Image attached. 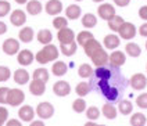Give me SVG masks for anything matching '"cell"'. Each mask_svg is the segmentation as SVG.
<instances>
[{
    "label": "cell",
    "instance_id": "20",
    "mask_svg": "<svg viewBox=\"0 0 147 126\" xmlns=\"http://www.w3.org/2000/svg\"><path fill=\"white\" fill-rule=\"evenodd\" d=\"M67 71H68V67L63 61H56L53 64V67H51V72H53V75L56 76H64L67 74Z\"/></svg>",
    "mask_w": 147,
    "mask_h": 126
},
{
    "label": "cell",
    "instance_id": "48",
    "mask_svg": "<svg viewBox=\"0 0 147 126\" xmlns=\"http://www.w3.org/2000/svg\"><path fill=\"white\" fill-rule=\"evenodd\" d=\"M6 32H7V26H6V24L3 21H0V35L6 34Z\"/></svg>",
    "mask_w": 147,
    "mask_h": 126
},
{
    "label": "cell",
    "instance_id": "30",
    "mask_svg": "<svg viewBox=\"0 0 147 126\" xmlns=\"http://www.w3.org/2000/svg\"><path fill=\"white\" fill-rule=\"evenodd\" d=\"M76 43L72 42V43H68V44H60V50H61V53L64 54V56H67V57H71V56H74L75 54V51H76Z\"/></svg>",
    "mask_w": 147,
    "mask_h": 126
},
{
    "label": "cell",
    "instance_id": "47",
    "mask_svg": "<svg viewBox=\"0 0 147 126\" xmlns=\"http://www.w3.org/2000/svg\"><path fill=\"white\" fill-rule=\"evenodd\" d=\"M139 34L142 35V36H144V38L147 36V22H144V24L139 28Z\"/></svg>",
    "mask_w": 147,
    "mask_h": 126
},
{
    "label": "cell",
    "instance_id": "36",
    "mask_svg": "<svg viewBox=\"0 0 147 126\" xmlns=\"http://www.w3.org/2000/svg\"><path fill=\"white\" fill-rule=\"evenodd\" d=\"M78 74L82 78H92V75L94 72H93V69H92V67H90L89 64H82L81 67L78 68Z\"/></svg>",
    "mask_w": 147,
    "mask_h": 126
},
{
    "label": "cell",
    "instance_id": "10",
    "mask_svg": "<svg viewBox=\"0 0 147 126\" xmlns=\"http://www.w3.org/2000/svg\"><path fill=\"white\" fill-rule=\"evenodd\" d=\"M97 13H98V15H100V18L110 21V19L115 15V9H114L113 4L104 3V4H101V6L97 9Z\"/></svg>",
    "mask_w": 147,
    "mask_h": 126
},
{
    "label": "cell",
    "instance_id": "28",
    "mask_svg": "<svg viewBox=\"0 0 147 126\" xmlns=\"http://www.w3.org/2000/svg\"><path fill=\"white\" fill-rule=\"evenodd\" d=\"M33 79H38V80H42V82H47L49 80V71L46 69V68H38V69H35L33 71Z\"/></svg>",
    "mask_w": 147,
    "mask_h": 126
},
{
    "label": "cell",
    "instance_id": "53",
    "mask_svg": "<svg viewBox=\"0 0 147 126\" xmlns=\"http://www.w3.org/2000/svg\"><path fill=\"white\" fill-rule=\"evenodd\" d=\"M98 126H106V125H98Z\"/></svg>",
    "mask_w": 147,
    "mask_h": 126
},
{
    "label": "cell",
    "instance_id": "52",
    "mask_svg": "<svg viewBox=\"0 0 147 126\" xmlns=\"http://www.w3.org/2000/svg\"><path fill=\"white\" fill-rule=\"evenodd\" d=\"M93 1H96V3H100V1H103V0H93Z\"/></svg>",
    "mask_w": 147,
    "mask_h": 126
},
{
    "label": "cell",
    "instance_id": "16",
    "mask_svg": "<svg viewBox=\"0 0 147 126\" xmlns=\"http://www.w3.org/2000/svg\"><path fill=\"white\" fill-rule=\"evenodd\" d=\"M33 54L31 50H21L20 53H18V57H17V60H18V64H21V65H24V67H26V65H31L33 61Z\"/></svg>",
    "mask_w": 147,
    "mask_h": 126
},
{
    "label": "cell",
    "instance_id": "45",
    "mask_svg": "<svg viewBox=\"0 0 147 126\" xmlns=\"http://www.w3.org/2000/svg\"><path fill=\"white\" fill-rule=\"evenodd\" d=\"M6 126H22V123L18 119H8Z\"/></svg>",
    "mask_w": 147,
    "mask_h": 126
},
{
    "label": "cell",
    "instance_id": "44",
    "mask_svg": "<svg viewBox=\"0 0 147 126\" xmlns=\"http://www.w3.org/2000/svg\"><path fill=\"white\" fill-rule=\"evenodd\" d=\"M139 17L147 21V6H142L139 9Z\"/></svg>",
    "mask_w": 147,
    "mask_h": 126
},
{
    "label": "cell",
    "instance_id": "29",
    "mask_svg": "<svg viewBox=\"0 0 147 126\" xmlns=\"http://www.w3.org/2000/svg\"><path fill=\"white\" fill-rule=\"evenodd\" d=\"M123 22H125V21H123L122 17H119V15H114V17L108 21V26H110V29H111V31L118 32V31H119V28L123 25Z\"/></svg>",
    "mask_w": 147,
    "mask_h": 126
},
{
    "label": "cell",
    "instance_id": "40",
    "mask_svg": "<svg viewBox=\"0 0 147 126\" xmlns=\"http://www.w3.org/2000/svg\"><path fill=\"white\" fill-rule=\"evenodd\" d=\"M136 105L142 109H147V93H142L136 99Z\"/></svg>",
    "mask_w": 147,
    "mask_h": 126
},
{
    "label": "cell",
    "instance_id": "6",
    "mask_svg": "<svg viewBox=\"0 0 147 126\" xmlns=\"http://www.w3.org/2000/svg\"><path fill=\"white\" fill-rule=\"evenodd\" d=\"M18 50H20V42L16 40L14 38H10L7 40H4V43H3V51L7 56H14L16 53H18Z\"/></svg>",
    "mask_w": 147,
    "mask_h": 126
},
{
    "label": "cell",
    "instance_id": "42",
    "mask_svg": "<svg viewBox=\"0 0 147 126\" xmlns=\"http://www.w3.org/2000/svg\"><path fill=\"white\" fill-rule=\"evenodd\" d=\"M8 92H10L8 87H0V104H7Z\"/></svg>",
    "mask_w": 147,
    "mask_h": 126
},
{
    "label": "cell",
    "instance_id": "35",
    "mask_svg": "<svg viewBox=\"0 0 147 126\" xmlns=\"http://www.w3.org/2000/svg\"><path fill=\"white\" fill-rule=\"evenodd\" d=\"M72 109L75 111V112H78V114H81V112H83V111H86V101L83 100L82 97H79V99H76V100L72 103Z\"/></svg>",
    "mask_w": 147,
    "mask_h": 126
},
{
    "label": "cell",
    "instance_id": "34",
    "mask_svg": "<svg viewBox=\"0 0 147 126\" xmlns=\"http://www.w3.org/2000/svg\"><path fill=\"white\" fill-rule=\"evenodd\" d=\"M125 50H126V53H128L131 57H139L140 53H142V50H140V47H139V44H136V43H132V42L126 44Z\"/></svg>",
    "mask_w": 147,
    "mask_h": 126
},
{
    "label": "cell",
    "instance_id": "15",
    "mask_svg": "<svg viewBox=\"0 0 147 126\" xmlns=\"http://www.w3.org/2000/svg\"><path fill=\"white\" fill-rule=\"evenodd\" d=\"M10 21H11V24L14 26H21L25 24V21H26V15H25V13L22 10H14L13 13H11V17H10Z\"/></svg>",
    "mask_w": 147,
    "mask_h": 126
},
{
    "label": "cell",
    "instance_id": "27",
    "mask_svg": "<svg viewBox=\"0 0 147 126\" xmlns=\"http://www.w3.org/2000/svg\"><path fill=\"white\" fill-rule=\"evenodd\" d=\"M92 90V84L88 83V82H81V83L76 84V89H75V92L76 94L79 96V97H85V96H88Z\"/></svg>",
    "mask_w": 147,
    "mask_h": 126
},
{
    "label": "cell",
    "instance_id": "4",
    "mask_svg": "<svg viewBox=\"0 0 147 126\" xmlns=\"http://www.w3.org/2000/svg\"><path fill=\"white\" fill-rule=\"evenodd\" d=\"M118 34H119V36L122 39L129 40L132 38H135V35H136V26L133 25L132 22H123V25L119 28Z\"/></svg>",
    "mask_w": 147,
    "mask_h": 126
},
{
    "label": "cell",
    "instance_id": "2",
    "mask_svg": "<svg viewBox=\"0 0 147 126\" xmlns=\"http://www.w3.org/2000/svg\"><path fill=\"white\" fill-rule=\"evenodd\" d=\"M25 100V94L21 89H10L7 96V104L11 107H18L21 105Z\"/></svg>",
    "mask_w": 147,
    "mask_h": 126
},
{
    "label": "cell",
    "instance_id": "22",
    "mask_svg": "<svg viewBox=\"0 0 147 126\" xmlns=\"http://www.w3.org/2000/svg\"><path fill=\"white\" fill-rule=\"evenodd\" d=\"M26 11L31 15H38L42 11V3L39 0H31L26 3Z\"/></svg>",
    "mask_w": 147,
    "mask_h": 126
},
{
    "label": "cell",
    "instance_id": "1",
    "mask_svg": "<svg viewBox=\"0 0 147 126\" xmlns=\"http://www.w3.org/2000/svg\"><path fill=\"white\" fill-rule=\"evenodd\" d=\"M58 57V49L54 44H46L39 53H36V61L39 64H47L50 61H54Z\"/></svg>",
    "mask_w": 147,
    "mask_h": 126
},
{
    "label": "cell",
    "instance_id": "50",
    "mask_svg": "<svg viewBox=\"0 0 147 126\" xmlns=\"http://www.w3.org/2000/svg\"><path fill=\"white\" fill-rule=\"evenodd\" d=\"M85 126H98L96 122H93V121H89L88 123H85Z\"/></svg>",
    "mask_w": 147,
    "mask_h": 126
},
{
    "label": "cell",
    "instance_id": "41",
    "mask_svg": "<svg viewBox=\"0 0 147 126\" xmlns=\"http://www.w3.org/2000/svg\"><path fill=\"white\" fill-rule=\"evenodd\" d=\"M10 9H11V6H10L8 1H6V0H0V17L7 15L8 13H10Z\"/></svg>",
    "mask_w": 147,
    "mask_h": 126
},
{
    "label": "cell",
    "instance_id": "33",
    "mask_svg": "<svg viewBox=\"0 0 147 126\" xmlns=\"http://www.w3.org/2000/svg\"><path fill=\"white\" fill-rule=\"evenodd\" d=\"M96 24H97V19H96V17H94L93 14H90V13L85 14L83 18H82V25L85 26V28H93Z\"/></svg>",
    "mask_w": 147,
    "mask_h": 126
},
{
    "label": "cell",
    "instance_id": "23",
    "mask_svg": "<svg viewBox=\"0 0 147 126\" xmlns=\"http://www.w3.org/2000/svg\"><path fill=\"white\" fill-rule=\"evenodd\" d=\"M33 39V29L29 28V26H25L20 31V40L24 43H29L32 42Z\"/></svg>",
    "mask_w": 147,
    "mask_h": 126
},
{
    "label": "cell",
    "instance_id": "21",
    "mask_svg": "<svg viewBox=\"0 0 147 126\" xmlns=\"http://www.w3.org/2000/svg\"><path fill=\"white\" fill-rule=\"evenodd\" d=\"M117 114H118V108H115L114 104L107 103V104L103 105V115H104L107 119H115V118H117Z\"/></svg>",
    "mask_w": 147,
    "mask_h": 126
},
{
    "label": "cell",
    "instance_id": "39",
    "mask_svg": "<svg viewBox=\"0 0 147 126\" xmlns=\"http://www.w3.org/2000/svg\"><path fill=\"white\" fill-rule=\"evenodd\" d=\"M11 76V71L8 67H4V65H0V82H6L10 79Z\"/></svg>",
    "mask_w": 147,
    "mask_h": 126
},
{
    "label": "cell",
    "instance_id": "49",
    "mask_svg": "<svg viewBox=\"0 0 147 126\" xmlns=\"http://www.w3.org/2000/svg\"><path fill=\"white\" fill-rule=\"evenodd\" d=\"M29 126H46V125H45L43 121H32Z\"/></svg>",
    "mask_w": 147,
    "mask_h": 126
},
{
    "label": "cell",
    "instance_id": "56",
    "mask_svg": "<svg viewBox=\"0 0 147 126\" xmlns=\"http://www.w3.org/2000/svg\"><path fill=\"white\" fill-rule=\"evenodd\" d=\"M146 68H147V67H146Z\"/></svg>",
    "mask_w": 147,
    "mask_h": 126
},
{
    "label": "cell",
    "instance_id": "55",
    "mask_svg": "<svg viewBox=\"0 0 147 126\" xmlns=\"http://www.w3.org/2000/svg\"><path fill=\"white\" fill-rule=\"evenodd\" d=\"M76 1H81V0H76Z\"/></svg>",
    "mask_w": 147,
    "mask_h": 126
},
{
    "label": "cell",
    "instance_id": "19",
    "mask_svg": "<svg viewBox=\"0 0 147 126\" xmlns=\"http://www.w3.org/2000/svg\"><path fill=\"white\" fill-rule=\"evenodd\" d=\"M119 38L114 34H110L107 35L106 38H104V46H106L107 49H110V50H114L117 49L118 46H119Z\"/></svg>",
    "mask_w": 147,
    "mask_h": 126
},
{
    "label": "cell",
    "instance_id": "24",
    "mask_svg": "<svg viewBox=\"0 0 147 126\" xmlns=\"http://www.w3.org/2000/svg\"><path fill=\"white\" fill-rule=\"evenodd\" d=\"M118 111H119L122 115H129V114H132V111H133V104H132V101L121 100L119 104H118Z\"/></svg>",
    "mask_w": 147,
    "mask_h": 126
},
{
    "label": "cell",
    "instance_id": "18",
    "mask_svg": "<svg viewBox=\"0 0 147 126\" xmlns=\"http://www.w3.org/2000/svg\"><path fill=\"white\" fill-rule=\"evenodd\" d=\"M14 82L17 84H25L29 82V74H28V71H25L22 68H20V69H17L16 72H14Z\"/></svg>",
    "mask_w": 147,
    "mask_h": 126
},
{
    "label": "cell",
    "instance_id": "8",
    "mask_svg": "<svg viewBox=\"0 0 147 126\" xmlns=\"http://www.w3.org/2000/svg\"><path fill=\"white\" fill-rule=\"evenodd\" d=\"M58 42L60 44H68V43H72L75 39V34H74L72 29L69 28H64V29H60L57 34Z\"/></svg>",
    "mask_w": 147,
    "mask_h": 126
},
{
    "label": "cell",
    "instance_id": "46",
    "mask_svg": "<svg viewBox=\"0 0 147 126\" xmlns=\"http://www.w3.org/2000/svg\"><path fill=\"white\" fill-rule=\"evenodd\" d=\"M129 1L131 0H114V3L117 6H119V7H125V6H128L129 4Z\"/></svg>",
    "mask_w": 147,
    "mask_h": 126
},
{
    "label": "cell",
    "instance_id": "13",
    "mask_svg": "<svg viewBox=\"0 0 147 126\" xmlns=\"http://www.w3.org/2000/svg\"><path fill=\"white\" fill-rule=\"evenodd\" d=\"M29 92L33 96H43L46 92V83L42 80H38V79H33L29 83Z\"/></svg>",
    "mask_w": 147,
    "mask_h": 126
},
{
    "label": "cell",
    "instance_id": "31",
    "mask_svg": "<svg viewBox=\"0 0 147 126\" xmlns=\"http://www.w3.org/2000/svg\"><path fill=\"white\" fill-rule=\"evenodd\" d=\"M65 14L69 19H76V18H79V15H81V7L76 6V4H71V6L67 7Z\"/></svg>",
    "mask_w": 147,
    "mask_h": 126
},
{
    "label": "cell",
    "instance_id": "12",
    "mask_svg": "<svg viewBox=\"0 0 147 126\" xmlns=\"http://www.w3.org/2000/svg\"><path fill=\"white\" fill-rule=\"evenodd\" d=\"M18 117L24 122H32L33 118H35V109L31 105H22L18 109Z\"/></svg>",
    "mask_w": 147,
    "mask_h": 126
},
{
    "label": "cell",
    "instance_id": "32",
    "mask_svg": "<svg viewBox=\"0 0 147 126\" xmlns=\"http://www.w3.org/2000/svg\"><path fill=\"white\" fill-rule=\"evenodd\" d=\"M92 39H94V38H93V35L90 34L89 31H82V32H79V35L76 36V42L79 43L81 46H85V44L89 42V40H92Z\"/></svg>",
    "mask_w": 147,
    "mask_h": 126
},
{
    "label": "cell",
    "instance_id": "9",
    "mask_svg": "<svg viewBox=\"0 0 147 126\" xmlns=\"http://www.w3.org/2000/svg\"><path fill=\"white\" fill-rule=\"evenodd\" d=\"M83 49H85L86 56L92 58L94 54H97L98 51L103 50V46H101V44H100V42H97L96 39H92V40H89V42L83 46Z\"/></svg>",
    "mask_w": 147,
    "mask_h": 126
},
{
    "label": "cell",
    "instance_id": "11",
    "mask_svg": "<svg viewBox=\"0 0 147 126\" xmlns=\"http://www.w3.org/2000/svg\"><path fill=\"white\" fill-rule=\"evenodd\" d=\"M45 10L49 15H57L63 10V3L60 0H49L45 6Z\"/></svg>",
    "mask_w": 147,
    "mask_h": 126
},
{
    "label": "cell",
    "instance_id": "43",
    "mask_svg": "<svg viewBox=\"0 0 147 126\" xmlns=\"http://www.w3.org/2000/svg\"><path fill=\"white\" fill-rule=\"evenodd\" d=\"M8 119V111L4 107H0V126H3Z\"/></svg>",
    "mask_w": 147,
    "mask_h": 126
},
{
    "label": "cell",
    "instance_id": "51",
    "mask_svg": "<svg viewBox=\"0 0 147 126\" xmlns=\"http://www.w3.org/2000/svg\"><path fill=\"white\" fill-rule=\"evenodd\" d=\"M16 1L18 3V4H24V3H26L28 0H16Z\"/></svg>",
    "mask_w": 147,
    "mask_h": 126
},
{
    "label": "cell",
    "instance_id": "54",
    "mask_svg": "<svg viewBox=\"0 0 147 126\" xmlns=\"http://www.w3.org/2000/svg\"><path fill=\"white\" fill-rule=\"evenodd\" d=\"M146 49H147V42H146Z\"/></svg>",
    "mask_w": 147,
    "mask_h": 126
},
{
    "label": "cell",
    "instance_id": "26",
    "mask_svg": "<svg viewBox=\"0 0 147 126\" xmlns=\"http://www.w3.org/2000/svg\"><path fill=\"white\" fill-rule=\"evenodd\" d=\"M51 39H53V35H51V32L49 29H42V31L38 32V40H39V43L45 44V46L50 44Z\"/></svg>",
    "mask_w": 147,
    "mask_h": 126
},
{
    "label": "cell",
    "instance_id": "5",
    "mask_svg": "<svg viewBox=\"0 0 147 126\" xmlns=\"http://www.w3.org/2000/svg\"><path fill=\"white\" fill-rule=\"evenodd\" d=\"M53 92L58 97H65V96H68L71 93V86L65 80H58L53 86Z\"/></svg>",
    "mask_w": 147,
    "mask_h": 126
},
{
    "label": "cell",
    "instance_id": "37",
    "mask_svg": "<svg viewBox=\"0 0 147 126\" xmlns=\"http://www.w3.org/2000/svg\"><path fill=\"white\" fill-rule=\"evenodd\" d=\"M86 117H88V119L93 121V122L97 121L98 117H100V109L97 107H89L86 109Z\"/></svg>",
    "mask_w": 147,
    "mask_h": 126
},
{
    "label": "cell",
    "instance_id": "38",
    "mask_svg": "<svg viewBox=\"0 0 147 126\" xmlns=\"http://www.w3.org/2000/svg\"><path fill=\"white\" fill-rule=\"evenodd\" d=\"M67 24H68V19L64 17H56L53 19V26H54L56 29H58V31L67 28Z\"/></svg>",
    "mask_w": 147,
    "mask_h": 126
},
{
    "label": "cell",
    "instance_id": "7",
    "mask_svg": "<svg viewBox=\"0 0 147 126\" xmlns=\"http://www.w3.org/2000/svg\"><path fill=\"white\" fill-rule=\"evenodd\" d=\"M129 83H131L132 89H135V90H143L147 86V78L143 74H135L131 78Z\"/></svg>",
    "mask_w": 147,
    "mask_h": 126
},
{
    "label": "cell",
    "instance_id": "25",
    "mask_svg": "<svg viewBox=\"0 0 147 126\" xmlns=\"http://www.w3.org/2000/svg\"><path fill=\"white\" fill-rule=\"evenodd\" d=\"M146 115L142 114V112H136V114H132L131 117V125L132 126H146Z\"/></svg>",
    "mask_w": 147,
    "mask_h": 126
},
{
    "label": "cell",
    "instance_id": "14",
    "mask_svg": "<svg viewBox=\"0 0 147 126\" xmlns=\"http://www.w3.org/2000/svg\"><path fill=\"white\" fill-rule=\"evenodd\" d=\"M92 61H93V64L96 67H106L107 64L110 62V56L104 50H101L92 57Z\"/></svg>",
    "mask_w": 147,
    "mask_h": 126
},
{
    "label": "cell",
    "instance_id": "17",
    "mask_svg": "<svg viewBox=\"0 0 147 126\" xmlns=\"http://www.w3.org/2000/svg\"><path fill=\"white\" fill-rule=\"evenodd\" d=\"M125 54L122 51H114L110 54V64L111 67H115V68H119L121 65L125 64Z\"/></svg>",
    "mask_w": 147,
    "mask_h": 126
},
{
    "label": "cell",
    "instance_id": "3",
    "mask_svg": "<svg viewBox=\"0 0 147 126\" xmlns=\"http://www.w3.org/2000/svg\"><path fill=\"white\" fill-rule=\"evenodd\" d=\"M36 115L40 119H49L54 115V107L47 101H43L36 107Z\"/></svg>",
    "mask_w": 147,
    "mask_h": 126
}]
</instances>
